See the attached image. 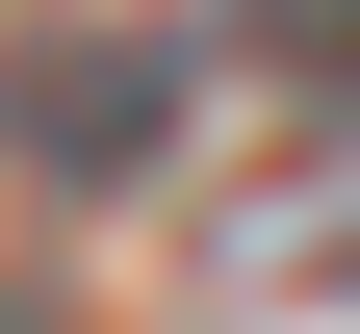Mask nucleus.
<instances>
[{"instance_id": "1", "label": "nucleus", "mask_w": 360, "mask_h": 334, "mask_svg": "<svg viewBox=\"0 0 360 334\" xmlns=\"http://www.w3.org/2000/svg\"><path fill=\"white\" fill-rule=\"evenodd\" d=\"M155 129H180V52H155V26H26V52H0V155L77 180V206L155 180Z\"/></svg>"}, {"instance_id": "2", "label": "nucleus", "mask_w": 360, "mask_h": 334, "mask_svg": "<svg viewBox=\"0 0 360 334\" xmlns=\"http://www.w3.org/2000/svg\"><path fill=\"white\" fill-rule=\"evenodd\" d=\"M257 52L283 77H360V0H257Z\"/></svg>"}]
</instances>
